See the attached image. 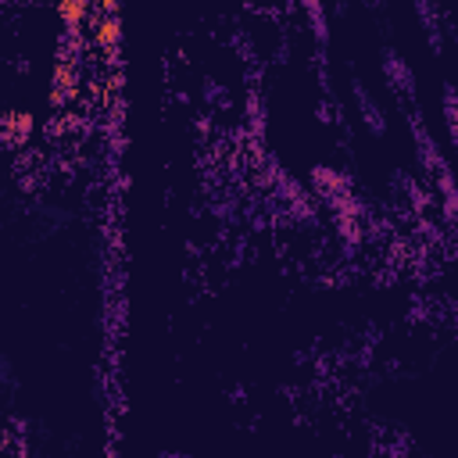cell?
I'll use <instances>...</instances> for the list:
<instances>
[{
  "instance_id": "2",
  "label": "cell",
  "mask_w": 458,
  "mask_h": 458,
  "mask_svg": "<svg viewBox=\"0 0 458 458\" xmlns=\"http://www.w3.org/2000/svg\"><path fill=\"white\" fill-rule=\"evenodd\" d=\"M379 72H383V82H386L397 97H415V86H419V82H415V68H411L397 50L386 47V50L379 54Z\"/></svg>"
},
{
  "instance_id": "1",
  "label": "cell",
  "mask_w": 458,
  "mask_h": 458,
  "mask_svg": "<svg viewBox=\"0 0 458 458\" xmlns=\"http://www.w3.org/2000/svg\"><path fill=\"white\" fill-rule=\"evenodd\" d=\"M89 43H93V50H97L104 61H111V57L118 54V43H122V14H118V7H111V4L93 7Z\"/></svg>"
},
{
  "instance_id": "6",
  "label": "cell",
  "mask_w": 458,
  "mask_h": 458,
  "mask_svg": "<svg viewBox=\"0 0 458 458\" xmlns=\"http://www.w3.org/2000/svg\"><path fill=\"white\" fill-rule=\"evenodd\" d=\"M29 129H32L29 111H11V114H4V136H7L11 147H21L25 136H29Z\"/></svg>"
},
{
  "instance_id": "3",
  "label": "cell",
  "mask_w": 458,
  "mask_h": 458,
  "mask_svg": "<svg viewBox=\"0 0 458 458\" xmlns=\"http://www.w3.org/2000/svg\"><path fill=\"white\" fill-rule=\"evenodd\" d=\"M351 97H354V107H358V118H361V125L376 136V140H383L386 136V111H383V104L372 97V89L361 82V79H354L351 82Z\"/></svg>"
},
{
  "instance_id": "4",
  "label": "cell",
  "mask_w": 458,
  "mask_h": 458,
  "mask_svg": "<svg viewBox=\"0 0 458 458\" xmlns=\"http://www.w3.org/2000/svg\"><path fill=\"white\" fill-rule=\"evenodd\" d=\"M415 18H419V25H422V32H426V39L433 47V54H440L444 50V36H447V29L440 21V7L437 4H415Z\"/></svg>"
},
{
  "instance_id": "5",
  "label": "cell",
  "mask_w": 458,
  "mask_h": 458,
  "mask_svg": "<svg viewBox=\"0 0 458 458\" xmlns=\"http://www.w3.org/2000/svg\"><path fill=\"white\" fill-rule=\"evenodd\" d=\"M440 100H444L447 140H451V150H454V161H458V89H454V86H444V89H440Z\"/></svg>"
}]
</instances>
